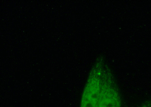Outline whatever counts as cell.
Wrapping results in <instances>:
<instances>
[{"mask_svg": "<svg viewBox=\"0 0 151 107\" xmlns=\"http://www.w3.org/2000/svg\"><path fill=\"white\" fill-rule=\"evenodd\" d=\"M119 96L116 91L103 90L96 107H120Z\"/></svg>", "mask_w": 151, "mask_h": 107, "instance_id": "6da1fadb", "label": "cell"}, {"mask_svg": "<svg viewBox=\"0 0 151 107\" xmlns=\"http://www.w3.org/2000/svg\"><path fill=\"white\" fill-rule=\"evenodd\" d=\"M142 107H151V105H147V106H145Z\"/></svg>", "mask_w": 151, "mask_h": 107, "instance_id": "7a4b0ae2", "label": "cell"}]
</instances>
